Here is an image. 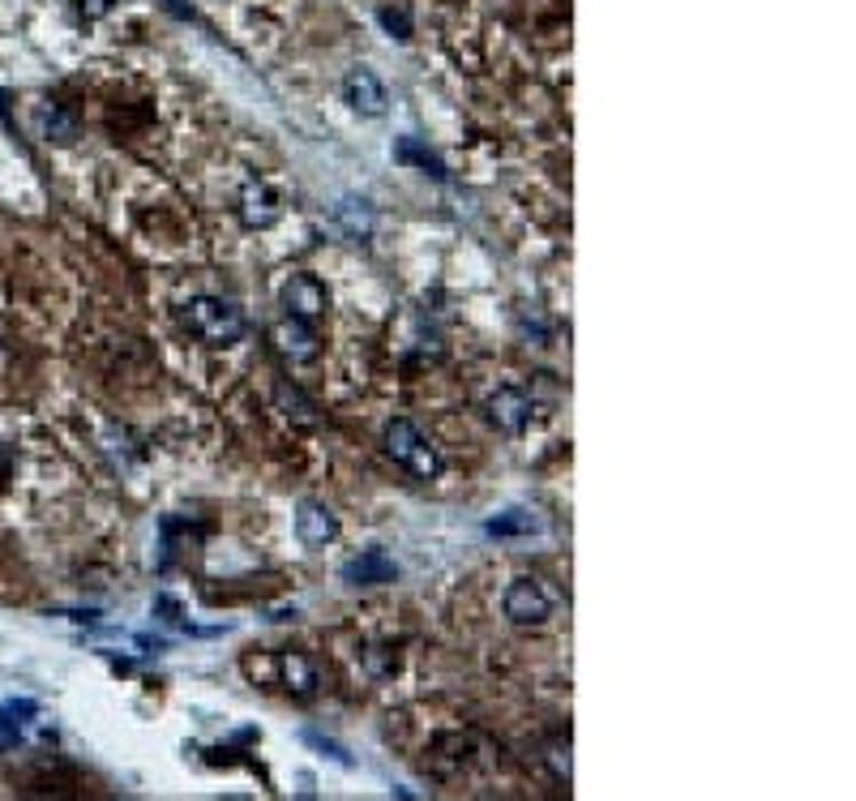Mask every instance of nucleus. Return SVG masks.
<instances>
[{
  "label": "nucleus",
  "instance_id": "6e6552de",
  "mask_svg": "<svg viewBox=\"0 0 856 801\" xmlns=\"http://www.w3.org/2000/svg\"><path fill=\"white\" fill-rule=\"evenodd\" d=\"M279 304L288 309V318H318L325 313V288L313 279V274H292L288 283H283V292H279Z\"/></svg>",
  "mask_w": 856,
  "mask_h": 801
},
{
  "label": "nucleus",
  "instance_id": "f8f14e48",
  "mask_svg": "<svg viewBox=\"0 0 856 801\" xmlns=\"http://www.w3.org/2000/svg\"><path fill=\"white\" fill-rule=\"evenodd\" d=\"M34 129H39V138H48V142H73L78 138V117L73 112H64L57 103H43L39 112H34Z\"/></svg>",
  "mask_w": 856,
  "mask_h": 801
},
{
  "label": "nucleus",
  "instance_id": "f03ea898",
  "mask_svg": "<svg viewBox=\"0 0 856 801\" xmlns=\"http://www.w3.org/2000/svg\"><path fill=\"white\" fill-rule=\"evenodd\" d=\"M385 454H390L399 468H407L415 480H437V475H442V454H437V445L420 433V424L403 420V415L385 424Z\"/></svg>",
  "mask_w": 856,
  "mask_h": 801
},
{
  "label": "nucleus",
  "instance_id": "20e7f679",
  "mask_svg": "<svg viewBox=\"0 0 856 801\" xmlns=\"http://www.w3.org/2000/svg\"><path fill=\"white\" fill-rule=\"evenodd\" d=\"M240 219H244V228H253V232L274 228V223L283 219L279 193H274L270 184H262V180H249V184L240 189Z\"/></svg>",
  "mask_w": 856,
  "mask_h": 801
},
{
  "label": "nucleus",
  "instance_id": "ddd939ff",
  "mask_svg": "<svg viewBox=\"0 0 856 801\" xmlns=\"http://www.w3.org/2000/svg\"><path fill=\"white\" fill-rule=\"evenodd\" d=\"M394 159H403V163H415L420 172H433V177H445V168H442V159L433 154L429 147H420L415 138H399L394 142Z\"/></svg>",
  "mask_w": 856,
  "mask_h": 801
},
{
  "label": "nucleus",
  "instance_id": "4468645a",
  "mask_svg": "<svg viewBox=\"0 0 856 801\" xmlns=\"http://www.w3.org/2000/svg\"><path fill=\"white\" fill-rule=\"evenodd\" d=\"M279 408L292 415L295 424H318V408L300 394V387H288V382H283V387H279Z\"/></svg>",
  "mask_w": 856,
  "mask_h": 801
},
{
  "label": "nucleus",
  "instance_id": "dca6fc26",
  "mask_svg": "<svg viewBox=\"0 0 856 801\" xmlns=\"http://www.w3.org/2000/svg\"><path fill=\"white\" fill-rule=\"evenodd\" d=\"M489 532L493 535H527V532H535V519L527 510H510V514H502V519L489 523Z\"/></svg>",
  "mask_w": 856,
  "mask_h": 801
},
{
  "label": "nucleus",
  "instance_id": "7ed1b4c3",
  "mask_svg": "<svg viewBox=\"0 0 856 801\" xmlns=\"http://www.w3.org/2000/svg\"><path fill=\"white\" fill-rule=\"evenodd\" d=\"M502 609L514 625H540V622H548L553 600H548V592H544L535 579H514L502 595Z\"/></svg>",
  "mask_w": 856,
  "mask_h": 801
},
{
  "label": "nucleus",
  "instance_id": "1a4fd4ad",
  "mask_svg": "<svg viewBox=\"0 0 856 801\" xmlns=\"http://www.w3.org/2000/svg\"><path fill=\"white\" fill-rule=\"evenodd\" d=\"M394 574H399V565L382 549H364L360 558L343 565V583H352V588H382V583H394Z\"/></svg>",
  "mask_w": 856,
  "mask_h": 801
},
{
  "label": "nucleus",
  "instance_id": "423d86ee",
  "mask_svg": "<svg viewBox=\"0 0 856 801\" xmlns=\"http://www.w3.org/2000/svg\"><path fill=\"white\" fill-rule=\"evenodd\" d=\"M532 412H535V403L523 394V390L502 387L489 394V420H493L502 433H523V429L532 424Z\"/></svg>",
  "mask_w": 856,
  "mask_h": 801
},
{
  "label": "nucleus",
  "instance_id": "2eb2a0df",
  "mask_svg": "<svg viewBox=\"0 0 856 801\" xmlns=\"http://www.w3.org/2000/svg\"><path fill=\"white\" fill-rule=\"evenodd\" d=\"M283 678L292 685L295 694H313V685H318V673H313V664L304 660V655H283Z\"/></svg>",
  "mask_w": 856,
  "mask_h": 801
},
{
  "label": "nucleus",
  "instance_id": "9b49d317",
  "mask_svg": "<svg viewBox=\"0 0 856 801\" xmlns=\"http://www.w3.org/2000/svg\"><path fill=\"white\" fill-rule=\"evenodd\" d=\"M39 715V708L30 703V699H9L4 708H0V750H13V745L22 742V733H27V724Z\"/></svg>",
  "mask_w": 856,
  "mask_h": 801
},
{
  "label": "nucleus",
  "instance_id": "412c9836",
  "mask_svg": "<svg viewBox=\"0 0 856 801\" xmlns=\"http://www.w3.org/2000/svg\"><path fill=\"white\" fill-rule=\"evenodd\" d=\"M9 463H13V454H9V450H0V484L9 480Z\"/></svg>",
  "mask_w": 856,
  "mask_h": 801
},
{
  "label": "nucleus",
  "instance_id": "f3484780",
  "mask_svg": "<svg viewBox=\"0 0 856 801\" xmlns=\"http://www.w3.org/2000/svg\"><path fill=\"white\" fill-rule=\"evenodd\" d=\"M339 219H348L352 237H360V232H369V228H373V210H369V202H355V198H348V202L339 207Z\"/></svg>",
  "mask_w": 856,
  "mask_h": 801
},
{
  "label": "nucleus",
  "instance_id": "9d476101",
  "mask_svg": "<svg viewBox=\"0 0 856 801\" xmlns=\"http://www.w3.org/2000/svg\"><path fill=\"white\" fill-rule=\"evenodd\" d=\"M274 343H279V352L288 360H295V364L318 357V334L304 327V318H283V322L274 327Z\"/></svg>",
  "mask_w": 856,
  "mask_h": 801
},
{
  "label": "nucleus",
  "instance_id": "aec40b11",
  "mask_svg": "<svg viewBox=\"0 0 856 801\" xmlns=\"http://www.w3.org/2000/svg\"><path fill=\"white\" fill-rule=\"evenodd\" d=\"M553 772L562 775V780H570V742L553 745Z\"/></svg>",
  "mask_w": 856,
  "mask_h": 801
},
{
  "label": "nucleus",
  "instance_id": "0eeeda50",
  "mask_svg": "<svg viewBox=\"0 0 856 801\" xmlns=\"http://www.w3.org/2000/svg\"><path fill=\"white\" fill-rule=\"evenodd\" d=\"M295 535L304 549H325L339 540V519L322 502H300L295 505Z\"/></svg>",
  "mask_w": 856,
  "mask_h": 801
},
{
  "label": "nucleus",
  "instance_id": "f257e3e1",
  "mask_svg": "<svg viewBox=\"0 0 856 801\" xmlns=\"http://www.w3.org/2000/svg\"><path fill=\"white\" fill-rule=\"evenodd\" d=\"M180 322H184L189 334H198L210 348H232V343L244 339V330H249L244 313L223 297H193L180 309Z\"/></svg>",
  "mask_w": 856,
  "mask_h": 801
},
{
  "label": "nucleus",
  "instance_id": "39448f33",
  "mask_svg": "<svg viewBox=\"0 0 856 801\" xmlns=\"http://www.w3.org/2000/svg\"><path fill=\"white\" fill-rule=\"evenodd\" d=\"M343 99L352 103L360 117H385V87L377 82V73L373 69H364V64H355L348 69V78H343Z\"/></svg>",
  "mask_w": 856,
  "mask_h": 801
},
{
  "label": "nucleus",
  "instance_id": "a211bd4d",
  "mask_svg": "<svg viewBox=\"0 0 856 801\" xmlns=\"http://www.w3.org/2000/svg\"><path fill=\"white\" fill-rule=\"evenodd\" d=\"M377 18H382V27L390 30L394 39H412V18H407L403 9H390V4H385Z\"/></svg>",
  "mask_w": 856,
  "mask_h": 801
},
{
  "label": "nucleus",
  "instance_id": "6ab92c4d",
  "mask_svg": "<svg viewBox=\"0 0 856 801\" xmlns=\"http://www.w3.org/2000/svg\"><path fill=\"white\" fill-rule=\"evenodd\" d=\"M78 9H82L87 18H108V13L117 9V0H78Z\"/></svg>",
  "mask_w": 856,
  "mask_h": 801
}]
</instances>
